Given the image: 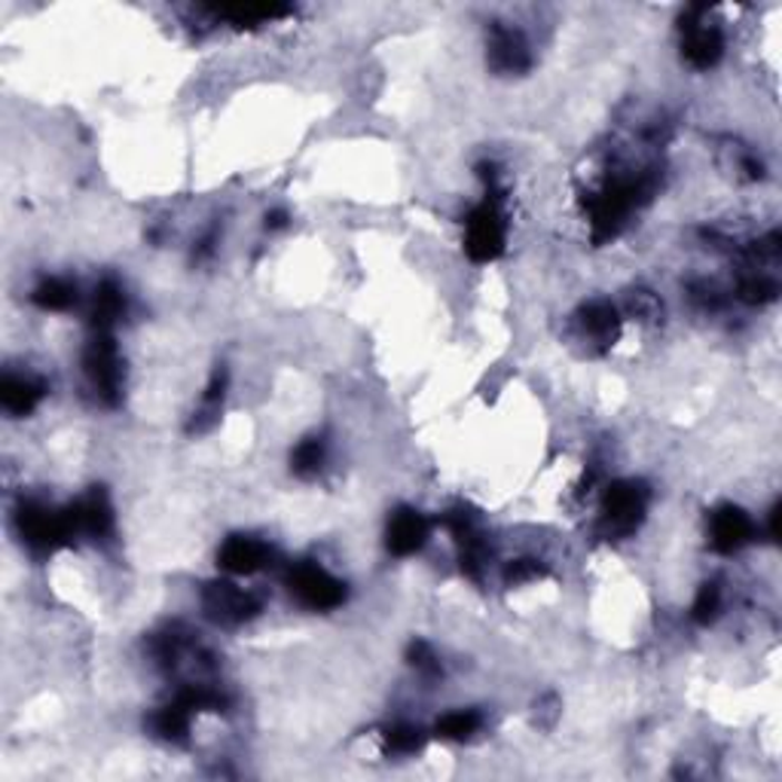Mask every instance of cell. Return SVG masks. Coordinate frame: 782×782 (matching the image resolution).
<instances>
[{"instance_id":"6da1fadb","label":"cell","mask_w":782,"mask_h":782,"mask_svg":"<svg viewBox=\"0 0 782 782\" xmlns=\"http://www.w3.org/2000/svg\"><path fill=\"white\" fill-rule=\"evenodd\" d=\"M273 557V550L261 538H251V535H233L226 538L221 554H217V566L229 575H254L261 571Z\"/></svg>"},{"instance_id":"277c9868","label":"cell","mask_w":782,"mask_h":782,"mask_svg":"<svg viewBox=\"0 0 782 782\" xmlns=\"http://www.w3.org/2000/svg\"><path fill=\"white\" fill-rule=\"evenodd\" d=\"M480 727H483V715L480 712L452 710L438 722V734L447 736V740H456V743H465V740L480 734Z\"/></svg>"},{"instance_id":"7a4b0ae2","label":"cell","mask_w":782,"mask_h":782,"mask_svg":"<svg viewBox=\"0 0 782 782\" xmlns=\"http://www.w3.org/2000/svg\"><path fill=\"white\" fill-rule=\"evenodd\" d=\"M428 541V522L426 517L413 508H401L391 514L389 520V550L398 557H410L416 550H422Z\"/></svg>"},{"instance_id":"3957f363","label":"cell","mask_w":782,"mask_h":782,"mask_svg":"<svg viewBox=\"0 0 782 782\" xmlns=\"http://www.w3.org/2000/svg\"><path fill=\"white\" fill-rule=\"evenodd\" d=\"M755 532V526L749 520L743 510L736 508H722L715 517H712L710 526V538L715 550L722 554H736L740 547L749 545V538Z\"/></svg>"}]
</instances>
